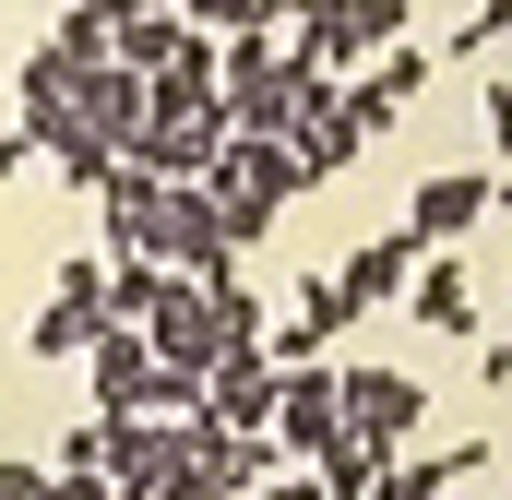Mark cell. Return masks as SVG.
<instances>
[{
    "mask_svg": "<svg viewBox=\"0 0 512 500\" xmlns=\"http://www.w3.org/2000/svg\"><path fill=\"white\" fill-rule=\"evenodd\" d=\"M96 453H108V417H72V429L48 441V477H96Z\"/></svg>",
    "mask_w": 512,
    "mask_h": 500,
    "instance_id": "cell-17",
    "label": "cell"
},
{
    "mask_svg": "<svg viewBox=\"0 0 512 500\" xmlns=\"http://www.w3.org/2000/svg\"><path fill=\"white\" fill-rule=\"evenodd\" d=\"M96 322H108V262H96V250H72V262L48 274L36 322H24V358H36V370H48V358H84V346H96Z\"/></svg>",
    "mask_w": 512,
    "mask_h": 500,
    "instance_id": "cell-5",
    "label": "cell"
},
{
    "mask_svg": "<svg viewBox=\"0 0 512 500\" xmlns=\"http://www.w3.org/2000/svg\"><path fill=\"white\" fill-rule=\"evenodd\" d=\"M274 143H286V167H298V191H322V179H346V167L370 155V143H358V120H346V96H334V84H310V96L286 108V131H274Z\"/></svg>",
    "mask_w": 512,
    "mask_h": 500,
    "instance_id": "cell-8",
    "label": "cell"
},
{
    "mask_svg": "<svg viewBox=\"0 0 512 500\" xmlns=\"http://www.w3.org/2000/svg\"><path fill=\"white\" fill-rule=\"evenodd\" d=\"M501 36H512V0H477V12L453 24V60H465V48H501Z\"/></svg>",
    "mask_w": 512,
    "mask_h": 500,
    "instance_id": "cell-19",
    "label": "cell"
},
{
    "mask_svg": "<svg viewBox=\"0 0 512 500\" xmlns=\"http://www.w3.org/2000/svg\"><path fill=\"white\" fill-rule=\"evenodd\" d=\"M405 298H417V322L429 334H477V274H465V250H417V274H405Z\"/></svg>",
    "mask_w": 512,
    "mask_h": 500,
    "instance_id": "cell-12",
    "label": "cell"
},
{
    "mask_svg": "<svg viewBox=\"0 0 512 500\" xmlns=\"http://www.w3.org/2000/svg\"><path fill=\"white\" fill-rule=\"evenodd\" d=\"M346 322H358V298H346L334 274H310V286H298V334H310V346H334Z\"/></svg>",
    "mask_w": 512,
    "mask_h": 500,
    "instance_id": "cell-15",
    "label": "cell"
},
{
    "mask_svg": "<svg viewBox=\"0 0 512 500\" xmlns=\"http://www.w3.org/2000/svg\"><path fill=\"white\" fill-rule=\"evenodd\" d=\"M298 96H310V84L286 72L274 36H215V120H227V131H262V143H274Z\"/></svg>",
    "mask_w": 512,
    "mask_h": 500,
    "instance_id": "cell-3",
    "label": "cell"
},
{
    "mask_svg": "<svg viewBox=\"0 0 512 500\" xmlns=\"http://www.w3.org/2000/svg\"><path fill=\"white\" fill-rule=\"evenodd\" d=\"M334 417H346V441H370V453H405V441H417V417H429V381L417 370H382V358H370V370H334Z\"/></svg>",
    "mask_w": 512,
    "mask_h": 500,
    "instance_id": "cell-4",
    "label": "cell"
},
{
    "mask_svg": "<svg viewBox=\"0 0 512 500\" xmlns=\"http://www.w3.org/2000/svg\"><path fill=\"white\" fill-rule=\"evenodd\" d=\"M215 143H227L215 108H203V120H143V131L120 143V167H143V179H167V191H179V179H203V167H215Z\"/></svg>",
    "mask_w": 512,
    "mask_h": 500,
    "instance_id": "cell-10",
    "label": "cell"
},
{
    "mask_svg": "<svg viewBox=\"0 0 512 500\" xmlns=\"http://www.w3.org/2000/svg\"><path fill=\"white\" fill-rule=\"evenodd\" d=\"M489 215H501V167H429L417 203H405V239H417V250H453V239H477Z\"/></svg>",
    "mask_w": 512,
    "mask_h": 500,
    "instance_id": "cell-7",
    "label": "cell"
},
{
    "mask_svg": "<svg viewBox=\"0 0 512 500\" xmlns=\"http://www.w3.org/2000/svg\"><path fill=\"white\" fill-rule=\"evenodd\" d=\"M203 191H215V215H227V250H251V239H274V215L298 203V167H286V143L227 131L215 167H203Z\"/></svg>",
    "mask_w": 512,
    "mask_h": 500,
    "instance_id": "cell-2",
    "label": "cell"
},
{
    "mask_svg": "<svg viewBox=\"0 0 512 500\" xmlns=\"http://www.w3.org/2000/svg\"><path fill=\"white\" fill-rule=\"evenodd\" d=\"M24 155H36V143H24V131H0V191L24 179Z\"/></svg>",
    "mask_w": 512,
    "mask_h": 500,
    "instance_id": "cell-20",
    "label": "cell"
},
{
    "mask_svg": "<svg viewBox=\"0 0 512 500\" xmlns=\"http://www.w3.org/2000/svg\"><path fill=\"white\" fill-rule=\"evenodd\" d=\"M405 274H417V239H405V227H382V239L346 250V274H334V286H346L358 310H393V298H405Z\"/></svg>",
    "mask_w": 512,
    "mask_h": 500,
    "instance_id": "cell-13",
    "label": "cell"
},
{
    "mask_svg": "<svg viewBox=\"0 0 512 500\" xmlns=\"http://www.w3.org/2000/svg\"><path fill=\"white\" fill-rule=\"evenodd\" d=\"M370 84H382L393 108H417V96H429V48H417V36H405V48H382V72H370Z\"/></svg>",
    "mask_w": 512,
    "mask_h": 500,
    "instance_id": "cell-18",
    "label": "cell"
},
{
    "mask_svg": "<svg viewBox=\"0 0 512 500\" xmlns=\"http://www.w3.org/2000/svg\"><path fill=\"white\" fill-rule=\"evenodd\" d=\"M167 298V262H131V250H108V322H143Z\"/></svg>",
    "mask_w": 512,
    "mask_h": 500,
    "instance_id": "cell-14",
    "label": "cell"
},
{
    "mask_svg": "<svg viewBox=\"0 0 512 500\" xmlns=\"http://www.w3.org/2000/svg\"><path fill=\"white\" fill-rule=\"evenodd\" d=\"M143 262H167V274H239V250H227V215H215V191H203V179L155 191V227H143Z\"/></svg>",
    "mask_w": 512,
    "mask_h": 500,
    "instance_id": "cell-6",
    "label": "cell"
},
{
    "mask_svg": "<svg viewBox=\"0 0 512 500\" xmlns=\"http://www.w3.org/2000/svg\"><path fill=\"white\" fill-rule=\"evenodd\" d=\"M310 477H322V500H370V477H382V453H370V441H334V453H322Z\"/></svg>",
    "mask_w": 512,
    "mask_h": 500,
    "instance_id": "cell-16",
    "label": "cell"
},
{
    "mask_svg": "<svg viewBox=\"0 0 512 500\" xmlns=\"http://www.w3.org/2000/svg\"><path fill=\"white\" fill-rule=\"evenodd\" d=\"M346 441V417H334V370L310 358V370H274V453L286 465H322Z\"/></svg>",
    "mask_w": 512,
    "mask_h": 500,
    "instance_id": "cell-9",
    "label": "cell"
},
{
    "mask_svg": "<svg viewBox=\"0 0 512 500\" xmlns=\"http://www.w3.org/2000/svg\"><path fill=\"white\" fill-rule=\"evenodd\" d=\"M477 465H489V441H441V453H393L382 477H370V500H453V489H477Z\"/></svg>",
    "mask_w": 512,
    "mask_h": 500,
    "instance_id": "cell-11",
    "label": "cell"
},
{
    "mask_svg": "<svg viewBox=\"0 0 512 500\" xmlns=\"http://www.w3.org/2000/svg\"><path fill=\"white\" fill-rule=\"evenodd\" d=\"M131 334H143V358H155V370L215 381V358L262 334V298L239 286V274H167V298H155V310H143Z\"/></svg>",
    "mask_w": 512,
    "mask_h": 500,
    "instance_id": "cell-1",
    "label": "cell"
}]
</instances>
